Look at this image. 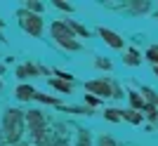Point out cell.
<instances>
[{
    "label": "cell",
    "instance_id": "7",
    "mask_svg": "<svg viewBox=\"0 0 158 146\" xmlns=\"http://www.w3.org/2000/svg\"><path fill=\"white\" fill-rule=\"evenodd\" d=\"M151 59H156V61H158V52H156V50L151 52Z\"/></svg>",
    "mask_w": 158,
    "mask_h": 146
},
{
    "label": "cell",
    "instance_id": "1",
    "mask_svg": "<svg viewBox=\"0 0 158 146\" xmlns=\"http://www.w3.org/2000/svg\"><path fill=\"white\" fill-rule=\"evenodd\" d=\"M19 111H10V116H7V127H10V139H19V134H21V127H19Z\"/></svg>",
    "mask_w": 158,
    "mask_h": 146
},
{
    "label": "cell",
    "instance_id": "5",
    "mask_svg": "<svg viewBox=\"0 0 158 146\" xmlns=\"http://www.w3.org/2000/svg\"><path fill=\"white\" fill-rule=\"evenodd\" d=\"M80 146H90V137H85V134H80Z\"/></svg>",
    "mask_w": 158,
    "mask_h": 146
},
{
    "label": "cell",
    "instance_id": "4",
    "mask_svg": "<svg viewBox=\"0 0 158 146\" xmlns=\"http://www.w3.org/2000/svg\"><path fill=\"white\" fill-rule=\"evenodd\" d=\"M17 92H19V97H21V99H28V97H33V94H35V92L31 90V87H19Z\"/></svg>",
    "mask_w": 158,
    "mask_h": 146
},
{
    "label": "cell",
    "instance_id": "3",
    "mask_svg": "<svg viewBox=\"0 0 158 146\" xmlns=\"http://www.w3.org/2000/svg\"><path fill=\"white\" fill-rule=\"evenodd\" d=\"M102 35H104V40H109L113 47H123V40H118L116 33H111V31H102Z\"/></svg>",
    "mask_w": 158,
    "mask_h": 146
},
{
    "label": "cell",
    "instance_id": "6",
    "mask_svg": "<svg viewBox=\"0 0 158 146\" xmlns=\"http://www.w3.org/2000/svg\"><path fill=\"white\" fill-rule=\"evenodd\" d=\"M102 146H113V141L111 139H102Z\"/></svg>",
    "mask_w": 158,
    "mask_h": 146
},
{
    "label": "cell",
    "instance_id": "8",
    "mask_svg": "<svg viewBox=\"0 0 158 146\" xmlns=\"http://www.w3.org/2000/svg\"><path fill=\"white\" fill-rule=\"evenodd\" d=\"M156 73H158V68H156Z\"/></svg>",
    "mask_w": 158,
    "mask_h": 146
},
{
    "label": "cell",
    "instance_id": "2",
    "mask_svg": "<svg viewBox=\"0 0 158 146\" xmlns=\"http://www.w3.org/2000/svg\"><path fill=\"white\" fill-rule=\"evenodd\" d=\"M87 90H94V92H102V97H109L111 94V87L106 85V83H90Z\"/></svg>",
    "mask_w": 158,
    "mask_h": 146
}]
</instances>
